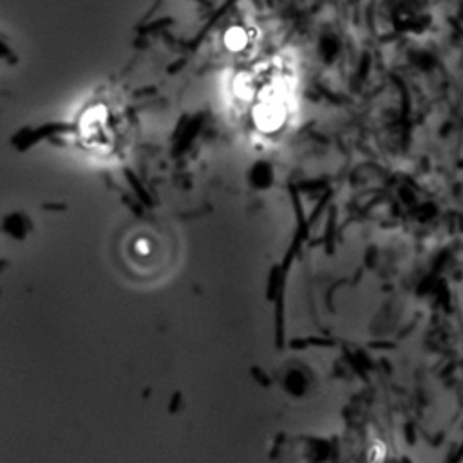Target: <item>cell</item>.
<instances>
[{"mask_svg": "<svg viewBox=\"0 0 463 463\" xmlns=\"http://www.w3.org/2000/svg\"><path fill=\"white\" fill-rule=\"evenodd\" d=\"M246 80V86L241 87V98L250 107V120L260 132L272 134L284 125L288 112V87L286 76L279 82V71H268L262 67L254 71Z\"/></svg>", "mask_w": 463, "mask_h": 463, "instance_id": "cell-1", "label": "cell"}]
</instances>
